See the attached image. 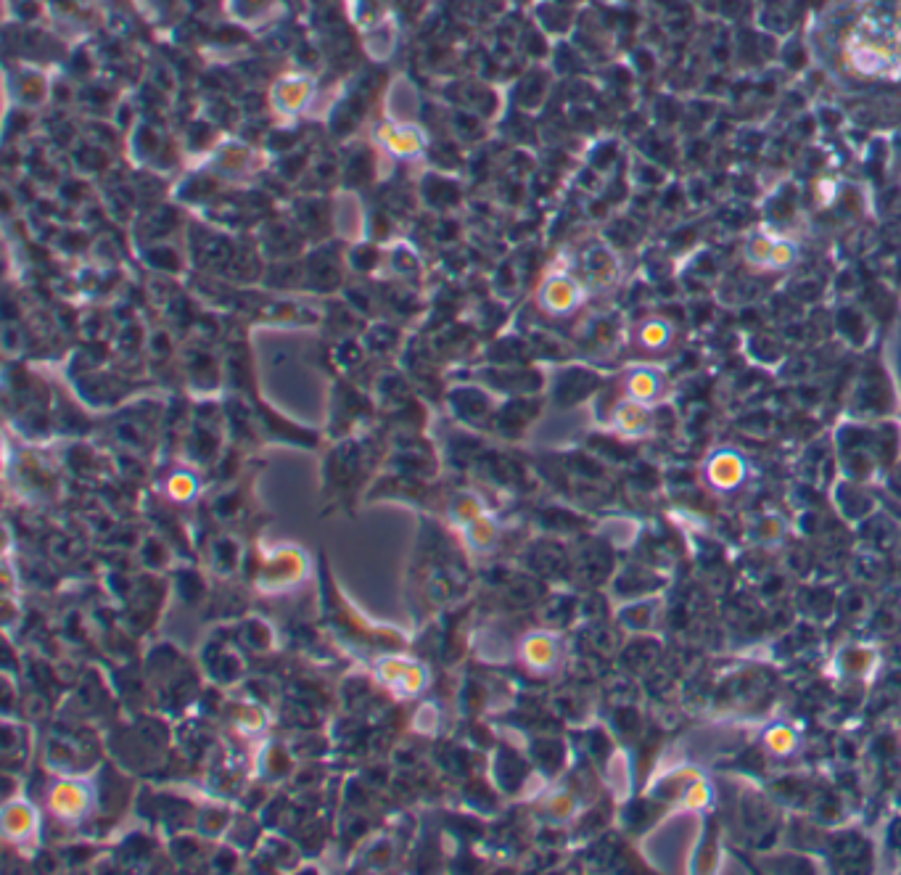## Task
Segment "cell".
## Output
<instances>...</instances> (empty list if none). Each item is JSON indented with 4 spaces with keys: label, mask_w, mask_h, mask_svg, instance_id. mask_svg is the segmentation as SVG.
I'll use <instances>...</instances> for the list:
<instances>
[{
    "label": "cell",
    "mask_w": 901,
    "mask_h": 875,
    "mask_svg": "<svg viewBox=\"0 0 901 875\" xmlns=\"http://www.w3.org/2000/svg\"><path fill=\"white\" fill-rule=\"evenodd\" d=\"M635 339L637 347L643 349V352H648V355H664V352H669V349L674 347L677 334H674L672 320L656 315V318H648L640 323Z\"/></svg>",
    "instance_id": "obj_6"
},
{
    "label": "cell",
    "mask_w": 901,
    "mask_h": 875,
    "mask_svg": "<svg viewBox=\"0 0 901 875\" xmlns=\"http://www.w3.org/2000/svg\"><path fill=\"white\" fill-rule=\"evenodd\" d=\"M788 534V527L780 516H761L756 519L754 529H751V540L756 545H764V548H772V545H780Z\"/></svg>",
    "instance_id": "obj_8"
},
{
    "label": "cell",
    "mask_w": 901,
    "mask_h": 875,
    "mask_svg": "<svg viewBox=\"0 0 901 875\" xmlns=\"http://www.w3.org/2000/svg\"><path fill=\"white\" fill-rule=\"evenodd\" d=\"M703 479H706L711 492H717V495H735L748 482L746 458L738 450H732V447H719L703 463Z\"/></svg>",
    "instance_id": "obj_1"
},
{
    "label": "cell",
    "mask_w": 901,
    "mask_h": 875,
    "mask_svg": "<svg viewBox=\"0 0 901 875\" xmlns=\"http://www.w3.org/2000/svg\"><path fill=\"white\" fill-rule=\"evenodd\" d=\"M798 257V246L785 238L759 236L748 244V262L756 267H767V270H785L791 267Z\"/></svg>",
    "instance_id": "obj_3"
},
{
    "label": "cell",
    "mask_w": 901,
    "mask_h": 875,
    "mask_svg": "<svg viewBox=\"0 0 901 875\" xmlns=\"http://www.w3.org/2000/svg\"><path fill=\"white\" fill-rule=\"evenodd\" d=\"M761 749L767 751V757L785 762V759L796 757L801 751V735L788 722H772L761 733Z\"/></svg>",
    "instance_id": "obj_5"
},
{
    "label": "cell",
    "mask_w": 901,
    "mask_h": 875,
    "mask_svg": "<svg viewBox=\"0 0 901 875\" xmlns=\"http://www.w3.org/2000/svg\"><path fill=\"white\" fill-rule=\"evenodd\" d=\"M624 386H627V400L640 402L645 408H656L666 397L664 373L658 371V368H650V365L629 371L627 379H624Z\"/></svg>",
    "instance_id": "obj_4"
},
{
    "label": "cell",
    "mask_w": 901,
    "mask_h": 875,
    "mask_svg": "<svg viewBox=\"0 0 901 875\" xmlns=\"http://www.w3.org/2000/svg\"><path fill=\"white\" fill-rule=\"evenodd\" d=\"M613 429L621 431L624 437H643L653 426V408H645L640 402L624 400L613 410Z\"/></svg>",
    "instance_id": "obj_7"
},
{
    "label": "cell",
    "mask_w": 901,
    "mask_h": 875,
    "mask_svg": "<svg viewBox=\"0 0 901 875\" xmlns=\"http://www.w3.org/2000/svg\"><path fill=\"white\" fill-rule=\"evenodd\" d=\"M529 659L542 669L553 667L555 659H558V643L553 638H547V635H537L532 640V646H529Z\"/></svg>",
    "instance_id": "obj_9"
},
{
    "label": "cell",
    "mask_w": 901,
    "mask_h": 875,
    "mask_svg": "<svg viewBox=\"0 0 901 875\" xmlns=\"http://www.w3.org/2000/svg\"><path fill=\"white\" fill-rule=\"evenodd\" d=\"M880 656L875 648L870 646H843L841 651L835 653L833 661H830V672L841 680H849V683H857V680H870L875 672H878Z\"/></svg>",
    "instance_id": "obj_2"
}]
</instances>
